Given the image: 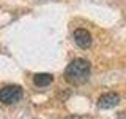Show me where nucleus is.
I'll use <instances>...</instances> for the list:
<instances>
[{
  "label": "nucleus",
  "instance_id": "0eeeda50",
  "mask_svg": "<svg viewBox=\"0 0 126 119\" xmlns=\"http://www.w3.org/2000/svg\"><path fill=\"white\" fill-rule=\"evenodd\" d=\"M117 119H126V114L125 113H120V114H118V118Z\"/></svg>",
  "mask_w": 126,
  "mask_h": 119
},
{
  "label": "nucleus",
  "instance_id": "20e7f679",
  "mask_svg": "<svg viewBox=\"0 0 126 119\" xmlns=\"http://www.w3.org/2000/svg\"><path fill=\"white\" fill-rule=\"evenodd\" d=\"M73 38H74V41H76V45L79 48H84V49L90 48L92 46V41H93L90 32L85 30V29H76L74 33H73Z\"/></svg>",
  "mask_w": 126,
  "mask_h": 119
},
{
  "label": "nucleus",
  "instance_id": "39448f33",
  "mask_svg": "<svg viewBox=\"0 0 126 119\" xmlns=\"http://www.w3.org/2000/svg\"><path fill=\"white\" fill-rule=\"evenodd\" d=\"M52 79H54V76L49 73H36L33 76V84L36 87H46L52 83Z\"/></svg>",
  "mask_w": 126,
  "mask_h": 119
},
{
  "label": "nucleus",
  "instance_id": "423d86ee",
  "mask_svg": "<svg viewBox=\"0 0 126 119\" xmlns=\"http://www.w3.org/2000/svg\"><path fill=\"white\" fill-rule=\"evenodd\" d=\"M66 119H93V118L88 116V114H71Z\"/></svg>",
  "mask_w": 126,
  "mask_h": 119
},
{
  "label": "nucleus",
  "instance_id": "f03ea898",
  "mask_svg": "<svg viewBox=\"0 0 126 119\" xmlns=\"http://www.w3.org/2000/svg\"><path fill=\"white\" fill-rule=\"evenodd\" d=\"M24 97V90L21 86L16 84H10L0 89V102L3 105H13V103H17L21 98Z\"/></svg>",
  "mask_w": 126,
  "mask_h": 119
},
{
  "label": "nucleus",
  "instance_id": "7ed1b4c3",
  "mask_svg": "<svg viewBox=\"0 0 126 119\" xmlns=\"http://www.w3.org/2000/svg\"><path fill=\"white\" fill-rule=\"evenodd\" d=\"M120 103V95L117 92H107L104 95H101L98 98V108L101 110H109V108H113Z\"/></svg>",
  "mask_w": 126,
  "mask_h": 119
},
{
  "label": "nucleus",
  "instance_id": "f257e3e1",
  "mask_svg": "<svg viewBox=\"0 0 126 119\" xmlns=\"http://www.w3.org/2000/svg\"><path fill=\"white\" fill-rule=\"evenodd\" d=\"M90 62L87 59H74L65 70V79L73 86L85 84L90 78Z\"/></svg>",
  "mask_w": 126,
  "mask_h": 119
}]
</instances>
